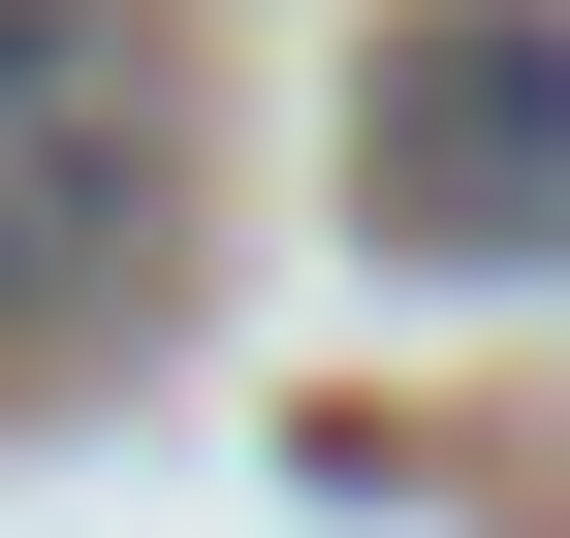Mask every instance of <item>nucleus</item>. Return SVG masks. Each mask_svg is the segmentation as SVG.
<instances>
[{"label":"nucleus","mask_w":570,"mask_h":538,"mask_svg":"<svg viewBox=\"0 0 570 538\" xmlns=\"http://www.w3.org/2000/svg\"><path fill=\"white\" fill-rule=\"evenodd\" d=\"M348 222L539 286L570 253V0H412V32L348 63Z\"/></svg>","instance_id":"f257e3e1"},{"label":"nucleus","mask_w":570,"mask_h":538,"mask_svg":"<svg viewBox=\"0 0 570 538\" xmlns=\"http://www.w3.org/2000/svg\"><path fill=\"white\" fill-rule=\"evenodd\" d=\"M159 286V63L96 0H0V317Z\"/></svg>","instance_id":"f03ea898"}]
</instances>
